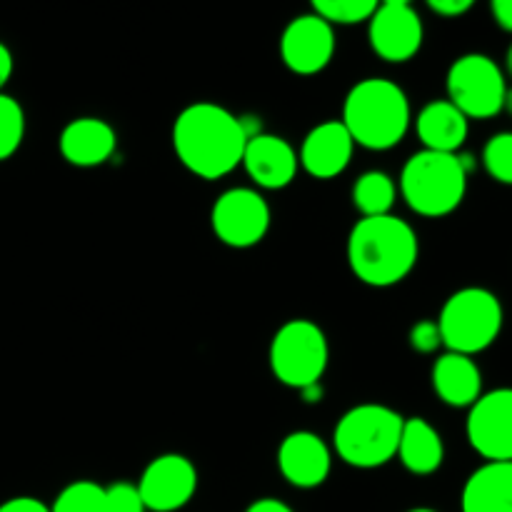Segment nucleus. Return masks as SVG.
I'll return each instance as SVG.
<instances>
[{"instance_id": "f257e3e1", "label": "nucleus", "mask_w": 512, "mask_h": 512, "mask_svg": "<svg viewBox=\"0 0 512 512\" xmlns=\"http://www.w3.org/2000/svg\"><path fill=\"white\" fill-rule=\"evenodd\" d=\"M245 133L238 115L215 103H193L175 118L173 148L180 163L203 180H220L243 160Z\"/></svg>"}, {"instance_id": "f03ea898", "label": "nucleus", "mask_w": 512, "mask_h": 512, "mask_svg": "<svg viewBox=\"0 0 512 512\" xmlns=\"http://www.w3.org/2000/svg\"><path fill=\"white\" fill-rule=\"evenodd\" d=\"M418 235L395 215L360 218L348 235V263L355 278L373 288H390L418 263Z\"/></svg>"}, {"instance_id": "7ed1b4c3", "label": "nucleus", "mask_w": 512, "mask_h": 512, "mask_svg": "<svg viewBox=\"0 0 512 512\" xmlns=\"http://www.w3.org/2000/svg\"><path fill=\"white\" fill-rule=\"evenodd\" d=\"M340 123L355 145L368 150L395 148L410 128L408 95L388 78L360 80L345 98Z\"/></svg>"}, {"instance_id": "20e7f679", "label": "nucleus", "mask_w": 512, "mask_h": 512, "mask_svg": "<svg viewBox=\"0 0 512 512\" xmlns=\"http://www.w3.org/2000/svg\"><path fill=\"white\" fill-rule=\"evenodd\" d=\"M470 160L458 153L420 150L400 173V193L413 213L423 218L450 215L468 193Z\"/></svg>"}, {"instance_id": "39448f33", "label": "nucleus", "mask_w": 512, "mask_h": 512, "mask_svg": "<svg viewBox=\"0 0 512 512\" xmlns=\"http://www.w3.org/2000/svg\"><path fill=\"white\" fill-rule=\"evenodd\" d=\"M400 430H403V418L393 408L378 403L358 405L335 425V453L353 468H380L398 453Z\"/></svg>"}, {"instance_id": "423d86ee", "label": "nucleus", "mask_w": 512, "mask_h": 512, "mask_svg": "<svg viewBox=\"0 0 512 512\" xmlns=\"http://www.w3.org/2000/svg\"><path fill=\"white\" fill-rule=\"evenodd\" d=\"M503 328L500 300L485 288H463L445 300L438 318L440 340L450 353L473 358L498 340Z\"/></svg>"}, {"instance_id": "0eeeda50", "label": "nucleus", "mask_w": 512, "mask_h": 512, "mask_svg": "<svg viewBox=\"0 0 512 512\" xmlns=\"http://www.w3.org/2000/svg\"><path fill=\"white\" fill-rule=\"evenodd\" d=\"M328 358V338L310 320L285 323L270 345V370L280 383L295 390L320 383L328 370Z\"/></svg>"}, {"instance_id": "6e6552de", "label": "nucleus", "mask_w": 512, "mask_h": 512, "mask_svg": "<svg viewBox=\"0 0 512 512\" xmlns=\"http://www.w3.org/2000/svg\"><path fill=\"white\" fill-rule=\"evenodd\" d=\"M448 100L473 120H488L503 110L508 100V85L500 65L483 53L460 55L445 78Z\"/></svg>"}, {"instance_id": "1a4fd4ad", "label": "nucleus", "mask_w": 512, "mask_h": 512, "mask_svg": "<svg viewBox=\"0 0 512 512\" xmlns=\"http://www.w3.org/2000/svg\"><path fill=\"white\" fill-rule=\"evenodd\" d=\"M210 225L220 243L230 248H253L270 230V205L250 188H230L215 200Z\"/></svg>"}, {"instance_id": "9d476101", "label": "nucleus", "mask_w": 512, "mask_h": 512, "mask_svg": "<svg viewBox=\"0 0 512 512\" xmlns=\"http://www.w3.org/2000/svg\"><path fill=\"white\" fill-rule=\"evenodd\" d=\"M468 443L488 463H512V390L498 388L470 405Z\"/></svg>"}, {"instance_id": "9b49d317", "label": "nucleus", "mask_w": 512, "mask_h": 512, "mask_svg": "<svg viewBox=\"0 0 512 512\" xmlns=\"http://www.w3.org/2000/svg\"><path fill=\"white\" fill-rule=\"evenodd\" d=\"M135 488L145 510L175 512L193 500L198 490V470L185 455H160L143 470Z\"/></svg>"}, {"instance_id": "f8f14e48", "label": "nucleus", "mask_w": 512, "mask_h": 512, "mask_svg": "<svg viewBox=\"0 0 512 512\" xmlns=\"http://www.w3.org/2000/svg\"><path fill=\"white\" fill-rule=\"evenodd\" d=\"M335 55V30L315 13L290 20L280 38V58L298 75H315Z\"/></svg>"}, {"instance_id": "ddd939ff", "label": "nucleus", "mask_w": 512, "mask_h": 512, "mask_svg": "<svg viewBox=\"0 0 512 512\" xmlns=\"http://www.w3.org/2000/svg\"><path fill=\"white\" fill-rule=\"evenodd\" d=\"M370 48L388 63H405L423 48V20L410 5H378L370 15Z\"/></svg>"}, {"instance_id": "4468645a", "label": "nucleus", "mask_w": 512, "mask_h": 512, "mask_svg": "<svg viewBox=\"0 0 512 512\" xmlns=\"http://www.w3.org/2000/svg\"><path fill=\"white\" fill-rule=\"evenodd\" d=\"M333 455L320 435L298 430L290 433L278 448V468L283 478L295 488H318L328 480Z\"/></svg>"}, {"instance_id": "2eb2a0df", "label": "nucleus", "mask_w": 512, "mask_h": 512, "mask_svg": "<svg viewBox=\"0 0 512 512\" xmlns=\"http://www.w3.org/2000/svg\"><path fill=\"white\" fill-rule=\"evenodd\" d=\"M240 165L265 190H280L298 175V153L280 135L258 133L248 138Z\"/></svg>"}, {"instance_id": "dca6fc26", "label": "nucleus", "mask_w": 512, "mask_h": 512, "mask_svg": "<svg viewBox=\"0 0 512 512\" xmlns=\"http://www.w3.org/2000/svg\"><path fill=\"white\" fill-rule=\"evenodd\" d=\"M355 143L340 120L320 123L305 135L298 153V165L318 180L338 178L353 160Z\"/></svg>"}, {"instance_id": "f3484780", "label": "nucleus", "mask_w": 512, "mask_h": 512, "mask_svg": "<svg viewBox=\"0 0 512 512\" xmlns=\"http://www.w3.org/2000/svg\"><path fill=\"white\" fill-rule=\"evenodd\" d=\"M115 143L118 138L113 125L100 118H78L65 125L60 133V155L70 165L93 168L115 153Z\"/></svg>"}, {"instance_id": "a211bd4d", "label": "nucleus", "mask_w": 512, "mask_h": 512, "mask_svg": "<svg viewBox=\"0 0 512 512\" xmlns=\"http://www.w3.org/2000/svg\"><path fill=\"white\" fill-rule=\"evenodd\" d=\"M433 388L445 405L470 408L483 395V378L473 358L460 353H443L433 365Z\"/></svg>"}, {"instance_id": "6ab92c4d", "label": "nucleus", "mask_w": 512, "mask_h": 512, "mask_svg": "<svg viewBox=\"0 0 512 512\" xmlns=\"http://www.w3.org/2000/svg\"><path fill=\"white\" fill-rule=\"evenodd\" d=\"M423 150L435 153H458L468 138V118L450 100H433L415 118Z\"/></svg>"}, {"instance_id": "aec40b11", "label": "nucleus", "mask_w": 512, "mask_h": 512, "mask_svg": "<svg viewBox=\"0 0 512 512\" xmlns=\"http://www.w3.org/2000/svg\"><path fill=\"white\" fill-rule=\"evenodd\" d=\"M463 512H512V463H485L463 488Z\"/></svg>"}, {"instance_id": "412c9836", "label": "nucleus", "mask_w": 512, "mask_h": 512, "mask_svg": "<svg viewBox=\"0 0 512 512\" xmlns=\"http://www.w3.org/2000/svg\"><path fill=\"white\" fill-rule=\"evenodd\" d=\"M395 458H400L405 470H410L413 475H433L443 465L445 458V448L438 430L423 418L403 420Z\"/></svg>"}, {"instance_id": "4be33fe9", "label": "nucleus", "mask_w": 512, "mask_h": 512, "mask_svg": "<svg viewBox=\"0 0 512 512\" xmlns=\"http://www.w3.org/2000/svg\"><path fill=\"white\" fill-rule=\"evenodd\" d=\"M395 198H398V188L383 170H368L353 185V203L363 218L388 215L393 210Z\"/></svg>"}, {"instance_id": "5701e85b", "label": "nucleus", "mask_w": 512, "mask_h": 512, "mask_svg": "<svg viewBox=\"0 0 512 512\" xmlns=\"http://www.w3.org/2000/svg\"><path fill=\"white\" fill-rule=\"evenodd\" d=\"M315 15L330 25H353L370 20L380 0H310Z\"/></svg>"}, {"instance_id": "b1692460", "label": "nucleus", "mask_w": 512, "mask_h": 512, "mask_svg": "<svg viewBox=\"0 0 512 512\" xmlns=\"http://www.w3.org/2000/svg\"><path fill=\"white\" fill-rule=\"evenodd\" d=\"M105 488L93 480H78L63 488L50 512H103Z\"/></svg>"}, {"instance_id": "393cba45", "label": "nucleus", "mask_w": 512, "mask_h": 512, "mask_svg": "<svg viewBox=\"0 0 512 512\" xmlns=\"http://www.w3.org/2000/svg\"><path fill=\"white\" fill-rule=\"evenodd\" d=\"M25 135V113L13 95L0 93V160L13 158Z\"/></svg>"}, {"instance_id": "a878e982", "label": "nucleus", "mask_w": 512, "mask_h": 512, "mask_svg": "<svg viewBox=\"0 0 512 512\" xmlns=\"http://www.w3.org/2000/svg\"><path fill=\"white\" fill-rule=\"evenodd\" d=\"M483 163L485 170L493 175L498 183H512V135L498 133L485 143L483 148Z\"/></svg>"}, {"instance_id": "bb28decb", "label": "nucleus", "mask_w": 512, "mask_h": 512, "mask_svg": "<svg viewBox=\"0 0 512 512\" xmlns=\"http://www.w3.org/2000/svg\"><path fill=\"white\" fill-rule=\"evenodd\" d=\"M103 512H148L140 500L138 488L130 483H115L105 488Z\"/></svg>"}, {"instance_id": "cd10ccee", "label": "nucleus", "mask_w": 512, "mask_h": 512, "mask_svg": "<svg viewBox=\"0 0 512 512\" xmlns=\"http://www.w3.org/2000/svg\"><path fill=\"white\" fill-rule=\"evenodd\" d=\"M410 345L423 355L435 353V350L443 345L438 323H433V320H420V323H415L413 328H410Z\"/></svg>"}, {"instance_id": "c85d7f7f", "label": "nucleus", "mask_w": 512, "mask_h": 512, "mask_svg": "<svg viewBox=\"0 0 512 512\" xmlns=\"http://www.w3.org/2000/svg\"><path fill=\"white\" fill-rule=\"evenodd\" d=\"M430 8L435 10L443 18H458V15L468 13L470 8L475 5V0H425Z\"/></svg>"}, {"instance_id": "c756f323", "label": "nucleus", "mask_w": 512, "mask_h": 512, "mask_svg": "<svg viewBox=\"0 0 512 512\" xmlns=\"http://www.w3.org/2000/svg\"><path fill=\"white\" fill-rule=\"evenodd\" d=\"M0 512H50V508L45 503H40L38 498H13V500H5L0 505Z\"/></svg>"}, {"instance_id": "7c9ffc66", "label": "nucleus", "mask_w": 512, "mask_h": 512, "mask_svg": "<svg viewBox=\"0 0 512 512\" xmlns=\"http://www.w3.org/2000/svg\"><path fill=\"white\" fill-rule=\"evenodd\" d=\"M490 10H493V18L505 33L512 30V0H490Z\"/></svg>"}, {"instance_id": "2f4dec72", "label": "nucleus", "mask_w": 512, "mask_h": 512, "mask_svg": "<svg viewBox=\"0 0 512 512\" xmlns=\"http://www.w3.org/2000/svg\"><path fill=\"white\" fill-rule=\"evenodd\" d=\"M245 512H295L290 505H285L283 500H275V498H260L255 500Z\"/></svg>"}, {"instance_id": "473e14b6", "label": "nucleus", "mask_w": 512, "mask_h": 512, "mask_svg": "<svg viewBox=\"0 0 512 512\" xmlns=\"http://www.w3.org/2000/svg\"><path fill=\"white\" fill-rule=\"evenodd\" d=\"M10 75H13V53L8 50V45L0 43V90L8 83Z\"/></svg>"}, {"instance_id": "72a5a7b5", "label": "nucleus", "mask_w": 512, "mask_h": 512, "mask_svg": "<svg viewBox=\"0 0 512 512\" xmlns=\"http://www.w3.org/2000/svg\"><path fill=\"white\" fill-rule=\"evenodd\" d=\"M300 393H303L305 403H318L320 395H323V388H320V383H315V385H308V388H303Z\"/></svg>"}, {"instance_id": "f704fd0d", "label": "nucleus", "mask_w": 512, "mask_h": 512, "mask_svg": "<svg viewBox=\"0 0 512 512\" xmlns=\"http://www.w3.org/2000/svg\"><path fill=\"white\" fill-rule=\"evenodd\" d=\"M380 5H413V0H380Z\"/></svg>"}, {"instance_id": "c9c22d12", "label": "nucleus", "mask_w": 512, "mask_h": 512, "mask_svg": "<svg viewBox=\"0 0 512 512\" xmlns=\"http://www.w3.org/2000/svg\"><path fill=\"white\" fill-rule=\"evenodd\" d=\"M408 512H438V510H430V508H413V510H408Z\"/></svg>"}]
</instances>
